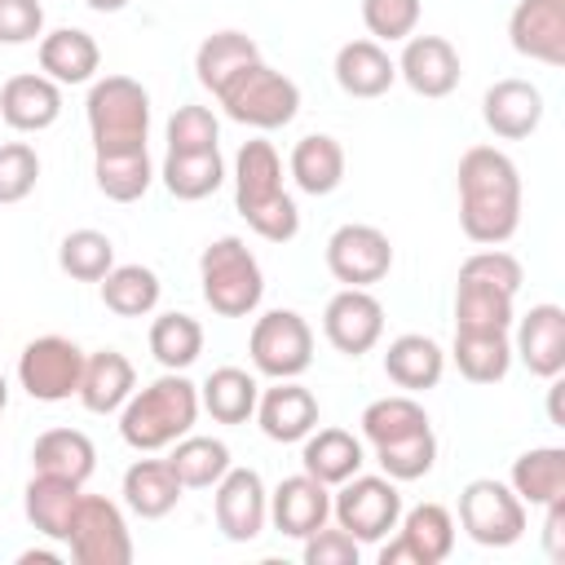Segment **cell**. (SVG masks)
<instances>
[{
    "instance_id": "6da1fadb",
    "label": "cell",
    "mask_w": 565,
    "mask_h": 565,
    "mask_svg": "<svg viewBox=\"0 0 565 565\" xmlns=\"http://www.w3.org/2000/svg\"><path fill=\"white\" fill-rule=\"evenodd\" d=\"M459 190V230L481 243L499 247L521 225V172L499 146H472L455 172Z\"/></svg>"
},
{
    "instance_id": "7a4b0ae2",
    "label": "cell",
    "mask_w": 565,
    "mask_h": 565,
    "mask_svg": "<svg viewBox=\"0 0 565 565\" xmlns=\"http://www.w3.org/2000/svg\"><path fill=\"white\" fill-rule=\"evenodd\" d=\"M234 207L265 243H291L300 234V207L282 190V159L265 137H252L234 154Z\"/></svg>"
},
{
    "instance_id": "3957f363",
    "label": "cell",
    "mask_w": 565,
    "mask_h": 565,
    "mask_svg": "<svg viewBox=\"0 0 565 565\" xmlns=\"http://www.w3.org/2000/svg\"><path fill=\"white\" fill-rule=\"evenodd\" d=\"M194 419H199V384H190L181 371H163L146 388H132V397L119 406V437L132 450L150 455L185 437Z\"/></svg>"
},
{
    "instance_id": "277c9868",
    "label": "cell",
    "mask_w": 565,
    "mask_h": 565,
    "mask_svg": "<svg viewBox=\"0 0 565 565\" xmlns=\"http://www.w3.org/2000/svg\"><path fill=\"white\" fill-rule=\"evenodd\" d=\"M88 137L93 154H115V150H141L150 132V93L132 75H106L93 79L88 102Z\"/></svg>"
},
{
    "instance_id": "5b68a950",
    "label": "cell",
    "mask_w": 565,
    "mask_h": 565,
    "mask_svg": "<svg viewBox=\"0 0 565 565\" xmlns=\"http://www.w3.org/2000/svg\"><path fill=\"white\" fill-rule=\"evenodd\" d=\"M199 282H203L207 309L221 313V318H247V313H256V305L265 296L260 260L234 234H225V238H216V243L203 247V256H199Z\"/></svg>"
},
{
    "instance_id": "8992f818",
    "label": "cell",
    "mask_w": 565,
    "mask_h": 565,
    "mask_svg": "<svg viewBox=\"0 0 565 565\" xmlns=\"http://www.w3.org/2000/svg\"><path fill=\"white\" fill-rule=\"evenodd\" d=\"M216 102L225 106V115H230L234 124H247V128H256V132H274V128H287V124L296 119V110H300V88H296L291 75L274 71V66L260 57V62L243 66V71L216 93Z\"/></svg>"
},
{
    "instance_id": "52a82bcc",
    "label": "cell",
    "mask_w": 565,
    "mask_h": 565,
    "mask_svg": "<svg viewBox=\"0 0 565 565\" xmlns=\"http://www.w3.org/2000/svg\"><path fill=\"white\" fill-rule=\"evenodd\" d=\"M331 516L340 530H349L358 543H380L388 530H397L402 521V494L393 477H366L353 472L349 481H340V490L331 494Z\"/></svg>"
},
{
    "instance_id": "ba28073f",
    "label": "cell",
    "mask_w": 565,
    "mask_h": 565,
    "mask_svg": "<svg viewBox=\"0 0 565 565\" xmlns=\"http://www.w3.org/2000/svg\"><path fill=\"white\" fill-rule=\"evenodd\" d=\"M459 525L477 547H512L525 534V503L508 481L477 477L459 490Z\"/></svg>"
},
{
    "instance_id": "9c48e42d",
    "label": "cell",
    "mask_w": 565,
    "mask_h": 565,
    "mask_svg": "<svg viewBox=\"0 0 565 565\" xmlns=\"http://www.w3.org/2000/svg\"><path fill=\"white\" fill-rule=\"evenodd\" d=\"M252 366L269 380H296L313 362V327L296 309H269L252 322L247 335Z\"/></svg>"
},
{
    "instance_id": "30bf717a",
    "label": "cell",
    "mask_w": 565,
    "mask_h": 565,
    "mask_svg": "<svg viewBox=\"0 0 565 565\" xmlns=\"http://www.w3.org/2000/svg\"><path fill=\"white\" fill-rule=\"evenodd\" d=\"M66 547L75 565H128L132 561L128 521L102 494H79L71 525H66Z\"/></svg>"
},
{
    "instance_id": "8fae6325",
    "label": "cell",
    "mask_w": 565,
    "mask_h": 565,
    "mask_svg": "<svg viewBox=\"0 0 565 565\" xmlns=\"http://www.w3.org/2000/svg\"><path fill=\"white\" fill-rule=\"evenodd\" d=\"M84 349L66 335H35L18 353V384L35 402H66L79 393Z\"/></svg>"
},
{
    "instance_id": "7c38bea8",
    "label": "cell",
    "mask_w": 565,
    "mask_h": 565,
    "mask_svg": "<svg viewBox=\"0 0 565 565\" xmlns=\"http://www.w3.org/2000/svg\"><path fill=\"white\" fill-rule=\"evenodd\" d=\"M327 269L344 287H375L393 269V243L380 225L349 221L327 238Z\"/></svg>"
},
{
    "instance_id": "4fadbf2b",
    "label": "cell",
    "mask_w": 565,
    "mask_h": 565,
    "mask_svg": "<svg viewBox=\"0 0 565 565\" xmlns=\"http://www.w3.org/2000/svg\"><path fill=\"white\" fill-rule=\"evenodd\" d=\"M322 335L335 353L362 358L384 335V305L371 296V287H340L322 309Z\"/></svg>"
},
{
    "instance_id": "5bb4252c",
    "label": "cell",
    "mask_w": 565,
    "mask_h": 565,
    "mask_svg": "<svg viewBox=\"0 0 565 565\" xmlns=\"http://www.w3.org/2000/svg\"><path fill=\"white\" fill-rule=\"evenodd\" d=\"M212 516L230 543H252L269 521V490L256 468H234L212 486Z\"/></svg>"
},
{
    "instance_id": "9a60e30c",
    "label": "cell",
    "mask_w": 565,
    "mask_h": 565,
    "mask_svg": "<svg viewBox=\"0 0 565 565\" xmlns=\"http://www.w3.org/2000/svg\"><path fill=\"white\" fill-rule=\"evenodd\" d=\"M455 547V516L441 503L402 512L397 539L380 547V565H441Z\"/></svg>"
},
{
    "instance_id": "2e32d148",
    "label": "cell",
    "mask_w": 565,
    "mask_h": 565,
    "mask_svg": "<svg viewBox=\"0 0 565 565\" xmlns=\"http://www.w3.org/2000/svg\"><path fill=\"white\" fill-rule=\"evenodd\" d=\"M397 75L406 79V88L415 97H450L459 88L463 62L446 35H406L402 57H397Z\"/></svg>"
},
{
    "instance_id": "e0dca14e",
    "label": "cell",
    "mask_w": 565,
    "mask_h": 565,
    "mask_svg": "<svg viewBox=\"0 0 565 565\" xmlns=\"http://www.w3.org/2000/svg\"><path fill=\"white\" fill-rule=\"evenodd\" d=\"M512 358H521V366L539 380H561V371H565V309L552 300L530 305V313L516 318Z\"/></svg>"
},
{
    "instance_id": "ac0fdd59",
    "label": "cell",
    "mask_w": 565,
    "mask_h": 565,
    "mask_svg": "<svg viewBox=\"0 0 565 565\" xmlns=\"http://www.w3.org/2000/svg\"><path fill=\"white\" fill-rule=\"evenodd\" d=\"M508 40L530 62L565 66V0H516Z\"/></svg>"
},
{
    "instance_id": "d6986e66",
    "label": "cell",
    "mask_w": 565,
    "mask_h": 565,
    "mask_svg": "<svg viewBox=\"0 0 565 565\" xmlns=\"http://www.w3.org/2000/svg\"><path fill=\"white\" fill-rule=\"evenodd\" d=\"M269 521L287 539H309L318 525L331 521V486H322L309 472L282 477L274 486V494H269Z\"/></svg>"
},
{
    "instance_id": "ffe728a7",
    "label": "cell",
    "mask_w": 565,
    "mask_h": 565,
    "mask_svg": "<svg viewBox=\"0 0 565 565\" xmlns=\"http://www.w3.org/2000/svg\"><path fill=\"white\" fill-rule=\"evenodd\" d=\"M256 424L269 441H305L318 428V397L296 380H274V388L256 397Z\"/></svg>"
},
{
    "instance_id": "44dd1931",
    "label": "cell",
    "mask_w": 565,
    "mask_h": 565,
    "mask_svg": "<svg viewBox=\"0 0 565 565\" xmlns=\"http://www.w3.org/2000/svg\"><path fill=\"white\" fill-rule=\"evenodd\" d=\"M57 115H62V84H53L40 71L4 79V88H0V119L13 132H44V128L57 124Z\"/></svg>"
},
{
    "instance_id": "7402d4cb",
    "label": "cell",
    "mask_w": 565,
    "mask_h": 565,
    "mask_svg": "<svg viewBox=\"0 0 565 565\" xmlns=\"http://www.w3.org/2000/svg\"><path fill=\"white\" fill-rule=\"evenodd\" d=\"M481 119L494 137L521 141L543 124V93L530 79H494L481 97Z\"/></svg>"
},
{
    "instance_id": "603a6c76",
    "label": "cell",
    "mask_w": 565,
    "mask_h": 565,
    "mask_svg": "<svg viewBox=\"0 0 565 565\" xmlns=\"http://www.w3.org/2000/svg\"><path fill=\"white\" fill-rule=\"evenodd\" d=\"M137 388V371L119 349H97L84 353V375H79V406L93 415H115Z\"/></svg>"
},
{
    "instance_id": "cb8c5ba5",
    "label": "cell",
    "mask_w": 565,
    "mask_h": 565,
    "mask_svg": "<svg viewBox=\"0 0 565 565\" xmlns=\"http://www.w3.org/2000/svg\"><path fill=\"white\" fill-rule=\"evenodd\" d=\"M331 71H335L340 93L362 97V102L366 97H384L393 88V79H397V62L375 40H349V44H340Z\"/></svg>"
},
{
    "instance_id": "d4e9b609",
    "label": "cell",
    "mask_w": 565,
    "mask_h": 565,
    "mask_svg": "<svg viewBox=\"0 0 565 565\" xmlns=\"http://www.w3.org/2000/svg\"><path fill=\"white\" fill-rule=\"evenodd\" d=\"M40 75H49L53 84H88L102 66V49L88 31L79 26H57L49 35H40Z\"/></svg>"
},
{
    "instance_id": "484cf974",
    "label": "cell",
    "mask_w": 565,
    "mask_h": 565,
    "mask_svg": "<svg viewBox=\"0 0 565 565\" xmlns=\"http://www.w3.org/2000/svg\"><path fill=\"white\" fill-rule=\"evenodd\" d=\"M384 375L397 388H406V393H428L446 375V353H441V344L433 335L406 331V335L388 340V349H384Z\"/></svg>"
},
{
    "instance_id": "4316f807",
    "label": "cell",
    "mask_w": 565,
    "mask_h": 565,
    "mask_svg": "<svg viewBox=\"0 0 565 565\" xmlns=\"http://www.w3.org/2000/svg\"><path fill=\"white\" fill-rule=\"evenodd\" d=\"M93 468H97V450H93L88 433H79V428H49L31 446V472L84 486L93 477Z\"/></svg>"
},
{
    "instance_id": "83f0119b",
    "label": "cell",
    "mask_w": 565,
    "mask_h": 565,
    "mask_svg": "<svg viewBox=\"0 0 565 565\" xmlns=\"http://www.w3.org/2000/svg\"><path fill=\"white\" fill-rule=\"evenodd\" d=\"M181 490L185 486L177 481L168 459H137V463H128L119 494H124L128 512H137L141 521H159L181 503Z\"/></svg>"
},
{
    "instance_id": "f1b7e54d",
    "label": "cell",
    "mask_w": 565,
    "mask_h": 565,
    "mask_svg": "<svg viewBox=\"0 0 565 565\" xmlns=\"http://www.w3.org/2000/svg\"><path fill=\"white\" fill-rule=\"evenodd\" d=\"M300 463L309 477H318L322 486H340L353 472H362L366 450L349 428H313L300 446Z\"/></svg>"
},
{
    "instance_id": "f546056e",
    "label": "cell",
    "mask_w": 565,
    "mask_h": 565,
    "mask_svg": "<svg viewBox=\"0 0 565 565\" xmlns=\"http://www.w3.org/2000/svg\"><path fill=\"white\" fill-rule=\"evenodd\" d=\"M79 494H84V486H75V481L31 472V481H26V490H22V512H26V521H31L44 539L66 543V525H71V512H75Z\"/></svg>"
},
{
    "instance_id": "4dcf8cb0",
    "label": "cell",
    "mask_w": 565,
    "mask_h": 565,
    "mask_svg": "<svg viewBox=\"0 0 565 565\" xmlns=\"http://www.w3.org/2000/svg\"><path fill=\"white\" fill-rule=\"evenodd\" d=\"M287 172L291 181L305 190V194H331L340 181H344V146L331 137V132H309L291 146V159H287Z\"/></svg>"
},
{
    "instance_id": "1f68e13d",
    "label": "cell",
    "mask_w": 565,
    "mask_h": 565,
    "mask_svg": "<svg viewBox=\"0 0 565 565\" xmlns=\"http://www.w3.org/2000/svg\"><path fill=\"white\" fill-rule=\"evenodd\" d=\"M252 62H260V49H256V40L247 35V31H212L199 49H194V75H199V84L216 97L243 66H252Z\"/></svg>"
},
{
    "instance_id": "d6a6232c",
    "label": "cell",
    "mask_w": 565,
    "mask_h": 565,
    "mask_svg": "<svg viewBox=\"0 0 565 565\" xmlns=\"http://www.w3.org/2000/svg\"><path fill=\"white\" fill-rule=\"evenodd\" d=\"M260 384L243 366H216L199 384V411H207L216 424H247L256 415Z\"/></svg>"
},
{
    "instance_id": "836d02e7",
    "label": "cell",
    "mask_w": 565,
    "mask_h": 565,
    "mask_svg": "<svg viewBox=\"0 0 565 565\" xmlns=\"http://www.w3.org/2000/svg\"><path fill=\"white\" fill-rule=\"evenodd\" d=\"M508 486L530 508H543V503L561 499L565 494V450L561 446H534V450L516 455L512 472H508Z\"/></svg>"
},
{
    "instance_id": "e575fe53",
    "label": "cell",
    "mask_w": 565,
    "mask_h": 565,
    "mask_svg": "<svg viewBox=\"0 0 565 565\" xmlns=\"http://www.w3.org/2000/svg\"><path fill=\"white\" fill-rule=\"evenodd\" d=\"M450 358L468 384H499L512 366V340L508 331H455Z\"/></svg>"
},
{
    "instance_id": "d590c367",
    "label": "cell",
    "mask_w": 565,
    "mask_h": 565,
    "mask_svg": "<svg viewBox=\"0 0 565 565\" xmlns=\"http://www.w3.org/2000/svg\"><path fill=\"white\" fill-rule=\"evenodd\" d=\"M159 177H163V185H168L172 199L199 203V199H207V194L221 190V181H225V159H221V150H194V154L168 150Z\"/></svg>"
},
{
    "instance_id": "8d00e7d4",
    "label": "cell",
    "mask_w": 565,
    "mask_h": 565,
    "mask_svg": "<svg viewBox=\"0 0 565 565\" xmlns=\"http://www.w3.org/2000/svg\"><path fill=\"white\" fill-rule=\"evenodd\" d=\"M177 481L185 490H207L216 486L225 472H230V446L221 437H199V433H185L172 441V455H168Z\"/></svg>"
},
{
    "instance_id": "74e56055",
    "label": "cell",
    "mask_w": 565,
    "mask_h": 565,
    "mask_svg": "<svg viewBox=\"0 0 565 565\" xmlns=\"http://www.w3.org/2000/svg\"><path fill=\"white\" fill-rule=\"evenodd\" d=\"M93 177H97V190L110 199V203H137L150 181H154V163L141 150H115V154H93Z\"/></svg>"
},
{
    "instance_id": "f35d334b",
    "label": "cell",
    "mask_w": 565,
    "mask_h": 565,
    "mask_svg": "<svg viewBox=\"0 0 565 565\" xmlns=\"http://www.w3.org/2000/svg\"><path fill=\"white\" fill-rule=\"evenodd\" d=\"M159 274L150 265H115L106 278H102V305L119 318H146L154 313L159 305Z\"/></svg>"
},
{
    "instance_id": "ab89813d",
    "label": "cell",
    "mask_w": 565,
    "mask_h": 565,
    "mask_svg": "<svg viewBox=\"0 0 565 565\" xmlns=\"http://www.w3.org/2000/svg\"><path fill=\"white\" fill-rule=\"evenodd\" d=\"M150 353H154V362L163 366V371H185V366H194L199 362V353H203V327H199V318H190V313H159L154 322H150Z\"/></svg>"
},
{
    "instance_id": "60d3db41",
    "label": "cell",
    "mask_w": 565,
    "mask_h": 565,
    "mask_svg": "<svg viewBox=\"0 0 565 565\" xmlns=\"http://www.w3.org/2000/svg\"><path fill=\"white\" fill-rule=\"evenodd\" d=\"M516 296L481 282H459L455 287V331H508L516 309Z\"/></svg>"
},
{
    "instance_id": "b9f144b4",
    "label": "cell",
    "mask_w": 565,
    "mask_h": 565,
    "mask_svg": "<svg viewBox=\"0 0 565 565\" xmlns=\"http://www.w3.org/2000/svg\"><path fill=\"white\" fill-rule=\"evenodd\" d=\"M57 265L66 278L75 282H102L110 269H115V243L102 234V230H71L57 247Z\"/></svg>"
},
{
    "instance_id": "7bdbcfd3",
    "label": "cell",
    "mask_w": 565,
    "mask_h": 565,
    "mask_svg": "<svg viewBox=\"0 0 565 565\" xmlns=\"http://www.w3.org/2000/svg\"><path fill=\"white\" fill-rule=\"evenodd\" d=\"M362 437L371 446H384L393 437H406V433H419L428 428V411L411 397V393H393V397H375L366 411H362Z\"/></svg>"
},
{
    "instance_id": "ee69618b",
    "label": "cell",
    "mask_w": 565,
    "mask_h": 565,
    "mask_svg": "<svg viewBox=\"0 0 565 565\" xmlns=\"http://www.w3.org/2000/svg\"><path fill=\"white\" fill-rule=\"evenodd\" d=\"M375 450V463L384 468V477L393 481H419L433 472L437 463V437H433V424L419 428V433H406V437H393L384 446H371Z\"/></svg>"
},
{
    "instance_id": "f6af8a7d",
    "label": "cell",
    "mask_w": 565,
    "mask_h": 565,
    "mask_svg": "<svg viewBox=\"0 0 565 565\" xmlns=\"http://www.w3.org/2000/svg\"><path fill=\"white\" fill-rule=\"evenodd\" d=\"M221 141V124L207 106H177L168 119V150L177 154H194V150H216Z\"/></svg>"
},
{
    "instance_id": "bcb514c9",
    "label": "cell",
    "mask_w": 565,
    "mask_h": 565,
    "mask_svg": "<svg viewBox=\"0 0 565 565\" xmlns=\"http://www.w3.org/2000/svg\"><path fill=\"white\" fill-rule=\"evenodd\" d=\"M459 282H481V287H499V291L516 296L521 282H525V269H521V260H516L512 252L486 247V252H472V256L459 265Z\"/></svg>"
},
{
    "instance_id": "7dc6e473",
    "label": "cell",
    "mask_w": 565,
    "mask_h": 565,
    "mask_svg": "<svg viewBox=\"0 0 565 565\" xmlns=\"http://www.w3.org/2000/svg\"><path fill=\"white\" fill-rule=\"evenodd\" d=\"M40 181V154L26 141H4L0 146V207L22 203Z\"/></svg>"
},
{
    "instance_id": "c3c4849f",
    "label": "cell",
    "mask_w": 565,
    "mask_h": 565,
    "mask_svg": "<svg viewBox=\"0 0 565 565\" xmlns=\"http://www.w3.org/2000/svg\"><path fill=\"white\" fill-rule=\"evenodd\" d=\"M362 22L375 44H397L419 26V0H362Z\"/></svg>"
},
{
    "instance_id": "681fc988",
    "label": "cell",
    "mask_w": 565,
    "mask_h": 565,
    "mask_svg": "<svg viewBox=\"0 0 565 565\" xmlns=\"http://www.w3.org/2000/svg\"><path fill=\"white\" fill-rule=\"evenodd\" d=\"M305 543V565H358V539L349 534V530H331V525H318L309 539H300Z\"/></svg>"
},
{
    "instance_id": "f907efd6",
    "label": "cell",
    "mask_w": 565,
    "mask_h": 565,
    "mask_svg": "<svg viewBox=\"0 0 565 565\" xmlns=\"http://www.w3.org/2000/svg\"><path fill=\"white\" fill-rule=\"evenodd\" d=\"M44 35L40 0H0V44H31Z\"/></svg>"
},
{
    "instance_id": "816d5d0a",
    "label": "cell",
    "mask_w": 565,
    "mask_h": 565,
    "mask_svg": "<svg viewBox=\"0 0 565 565\" xmlns=\"http://www.w3.org/2000/svg\"><path fill=\"white\" fill-rule=\"evenodd\" d=\"M543 552L552 561H565V494L543 503Z\"/></svg>"
},
{
    "instance_id": "f5cc1de1",
    "label": "cell",
    "mask_w": 565,
    "mask_h": 565,
    "mask_svg": "<svg viewBox=\"0 0 565 565\" xmlns=\"http://www.w3.org/2000/svg\"><path fill=\"white\" fill-rule=\"evenodd\" d=\"M552 388H547V415H552V424L556 428H565V419H561V384L556 380H547Z\"/></svg>"
},
{
    "instance_id": "db71d44e",
    "label": "cell",
    "mask_w": 565,
    "mask_h": 565,
    "mask_svg": "<svg viewBox=\"0 0 565 565\" xmlns=\"http://www.w3.org/2000/svg\"><path fill=\"white\" fill-rule=\"evenodd\" d=\"M18 561H22V565H62V556H57V552H35V547H31V552H22Z\"/></svg>"
},
{
    "instance_id": "11a10c76",
    "label": "cell",
    "mask_w": 565,
    "mask_h": 565,
    "mask_svg": "<svg viewBox=\"0 0 565 565\" xmlns=\"http://www.w3.org/2000/svg\"><path fill=\"white\" fill-rule=\"evenodd\" d=\"M93 13H119V9H128V0H84Z\"/></svg>"
},
{
    "instance_id": "9f6ffc18",
    "label": "cell",
    "mask_w": 565,
    "mask_h": 565,
    "mask_svg": "<svg viewBox=\"0 0 565 565\" xmlns=\"http://www.w3.org/2000/svg\"><path fill=\"white\" fill-rule=\"evenodd\" d=\"M4 406H9V380L0 375V415H4Z\"/></svg>"
}]
</instances>
